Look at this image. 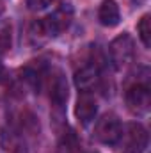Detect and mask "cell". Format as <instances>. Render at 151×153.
Segmentation results:
<instances>
[{
    "label": "cell",
    "mask_w": 151,
    "mask_h": 153,
    "mask_svg": "<svg viewBox=\"0 0 151 153\" xmlns=\"http://www.w3.org/2000/svg\"><path fill=\"white\" fill-rule=\"evenodd\" d=\"M11 46V29L7 25L0 27V50H7Z\"/></svg>",
    "instance_id": "11"
},
{
    "label": "cell",
    "mask_w": 151,
    "mask_h": 153,
    "mask_svg": "<svg viewBox=\"0 0 151 153\" xmlns=\"http://www.w3.org/2000/svg\"><path fill=\"white\" fill-rule=\"evenodd\" d=\"M121 132H123V125L115 114L101 116V119H98V123L94 126V137H96V141H100L103 144H117Z\"/></svg>",
    "instance_id": "3"
},
{
    "label": "cell",
    "mask_w": 151,
    "mask_h": 153,
    "mask_svg": "<svg viewBox=\"0 0 151 153\" xmlns=\"http://www.w3.org/2000/svg\"><path fill=\"white\" fill-rule=\"evenodd\" d=\"M96 112H98V105H96L94 96H91L89 93H82L75 107V114L78 117V121L82 125H89L94 119Z\"/></svg>",
    "instance_id": "6"
},
{
    "label": "cell",
    "mask_w": 151,
    "mask_h": 153,
    "mask_svg": "<svg viewBox=\"0 0 151 153\" xmlns=\"http://www.w3.org/2000/svg\"><path fill=\"white\" fill-rule=\"evenodd\" d=\"M50 100L59 109H62L64 103L68 102V82H66V76L62 75L61 71H57L55 76H52V82H50Z\"/></svg>",
    "instance_id": "7"
},
{
    "label": "cell",
    "mask_w": 151,
    "mask_h": 153,
    "mask_svg": "<svg viewBox=\"0 0 151 153\" xmlns=\"http://www.w3.org/2000/svg\"><path fill=\"white\" fill-rule=\"evenodd\" d=\"M110 52V61H112L115 70H123L132 59H133V39L128 34H121L114 39L109 46Z\"/></svg>",
    "instance_id": "5"
},
{
    "label": "cell",
    "mask_w": 151,
    "mask_h": 153,
    "mask_svg": "<svg viewBox=\"0 0 151 153\" xmlns=\"http://www.w3.org/2000/svg\"><path fill=\"white\" fill-rule=\"evenodd\" d=\"M137 30H139V38L144 43L146 48H150L151 45V29H150V14H144L137 25Z\"/></svg>",
    "instance_id": "10"
},
{
    "label": "cell",
    "mask_w": 151,
    "mask_h": 153,
    "mask_svg": "<svg viewBox=\"0 0 151 153\" xmlns=\"http://www.w3.org/2000/svg\"><path fill=\"white\" fill-rule=\"evenodd\" d=\"M117 144L121 153H142L148 146V132L142 125L130 123L126 128H123Z\"/></svg>",
    "instance_id": "2"
},
{
    "label": "cell",
    "mask_w": 151,
    "mask_h": 153,
    "mask_svg": "<svg viewBox=\"0 0 151 153\" xmlns=\"http://www.w3.org/2000/svg\"><path fill=\"white\" fill-rule=\"evenodd\" d=\"M53 0H27V5L30 11H41V9H46Z\"/></svg>",
    "instance_id": "12"
},
{
    "label": "cell",
    "mask_w": 151,
    "mask_h": 153,
    "mask_svg": "<svg viewBox=\"0 0 151 153\" xmlns=\"http://www.w3.org/2000/svg\"><path fill=\"white\" fill-rule=\"evenodd\" d=\"M126 107L133 116H146L151 107L150 87L146 84H135L126 91Z\"/></svg>",
    "instance_id": "4"
},
{
    "label": "cell",
    "mask_w": 151,
    "mask_h": 153,
    "mask_svg": "<svg viewBox=\"0 0 151 153\" xmlns=\"http://www.w3.org/2000/svg\"><path fill=\"white\" fill-rule=\"evenodd\" d=\"M98 18H100V23L105 25V27H115L121 20V14H119V7L114 0H103L101 5H100V11H98Z\"/></svg>",
    "instance_id": "9"
},
{
    "label": "cell",
    "mask_w": 151,
    "mask_h": 153,
    "mask_svg": "<svg viewBox=\"0 0 151 153\" xmlns=\"http://www.w3.org/2000/svg\"><path fill=\"white\" fill-rule=\"evenodd\" d=\"M2 75H4V68H2V64H0V80H2Z\"/></svg>",
    "instance_id": "13"
},
{
    "label": "cell",
    "mask_w": 151,
    "mask_h": 153,
    "mask_svg": "<svg viewBox=\"0 0 151 153\" xmlns=\"http://www.w3.org/2000/svg\"><path fill=\"white\" fill-rule=\"evenodd\" d=\"M98 80H100V70L96 64H87L75 73V84L82 93H89V89L94 87Z\"/></svg>",
    "instance_id": "8"
},
{
    "label": "cell",
    "mask_w": 151,
    "mask_h": 153,
    "mask_svg": "<svg viewBox=\"0 0 151 153\" xmlns=\"http://www.w3.org/2000/svg\"><path fill=\"white\" fill-rule=\"evenodd\" d=\"M71 7L68 5H62L61 9H57L55 13L48 14L46 18L39 20L32 25L30 29V36L38 39H50L53 36H57L59 32H62L64 29H68L70 22H71Z\"/></svg>",
    "instance_id": "1"
}]
</instances>
